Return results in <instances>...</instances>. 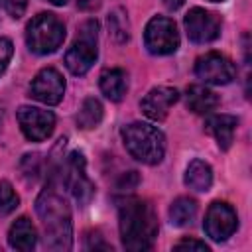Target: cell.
<instances>
[{"label": "cell", "mask_w": 252, "mask_h": 252, "mask_svg": "<svg viewBox=\"0 0 252 252\" xmlns=\"http://www.w3.org/2000/svg\"><path fill=\"white\" fill-rule=\"evenodd\" d=\"M35 213L41 220L43 240L49 250H71L73 246V219L65 195L57 189L51 175L47 185L35 199Z\"/></svg>", "instance_id": "cell-1"}, {"label": "cell", "mask_w": 252, "mask_h": 252, "mask_svg": "<svg viewBox=\"0 0 252 252\" xmlns=\"http://www.w3.org/2000/svg\"><path fill=\"white\" fill-rule=\"evenodd\" d=\"M118 228L122 246L126 250H150L159 228L154 207L144 199L124 197L118 203Z\"/></svg>", "instance_id": "cell-2"}, {"label": "cell", "mask_w": 252, "mask_h": 252, "mask_svg": "<svg viewBox=\"0 0 252 252\" xmlns=\"http://www.w3.org/2000/svg\"><path fill=\"white\" fill-rule=\"evenodd\" d=\"M122 142L128 150V154L146 163V165H156L163 159L165 154V136L161 130L148 122H132L126 124L120 132Z\"/></svg>", "instance_id": "cell-3"}, {"label": "cell", "mask_w": 252, "mask_h": 252, "mask_svg": "<svg viewBox=\"0 0 252 252\" xmlns=\"http://www.w3.org/2000/svg\"><path fill=\"white\" fill-rule=\"evenodd\" d=\"M65 39V24L51 12L33 16L26 26V43L35 55H49L61 47Z\"/></svg>", "instance_id": "cell-4"}, {"label": "cell", "mask_w": 252, "mask_h": 252, "mask_svg": "<svg viewBox=\"0 0 252 252\" xmlns=\"http://www.w3.org/2000/svg\"><path fill=\"white\" fill-rule=\"evenodd\" d=\"M96 43H98V26L94 20H87L85 24H81L77 39L65 53V67L77 77L85 75L98 57Z\"/></svg>", "instance_id": "cell-5"}, {"label": "cell", "mask_w": 252, "mask_h": 252, "mask_svg": "<svg viewBox=\"0 0 252 252\" xmlns=\"http://www.w3.org/2000/svg\"><path fill=\"white\" fill-rule=\"evenodd\" d=\"M85 165H87L85 156L81 152H71L65 158L61 169L55 171L57 175H61V183L71 191V195L75 197V201L81 207L89 205L91 199L94 197V185L89 179Z\"/></svg>", "instance_id": "cell-6"}, {"label": "cell", "mask_w": 252, "mask_h": 252, "mask_svg": "<svg viewBox=\"0 0 252 252\" xmlns=\"http://www.w3.org/2000/svg\"><path fill=\"white\" fill-rule=\"evenodd\" d=\"M144 45L152 55H169L179 47V32L171 18L154 16L144 30Z\"/></svg>", "instance_id": "cell-7"}, {"label": "cell", "mask_w": 252, "mask_h": 252, "mask_svg": "<svg viewBox=\"0 0 252 252\" xmlns=\"http://www.w3.org/2000/svg\"><path fill=\"white\" fill-rule=\"evenodd\" d=\"M203 228H205V232L211 240H215V242L226 240L238 228L236 211L224 201H213L207 209Z\"/></svg>", "instance_id": "cell-8"}, {"label": "cell", "mask_w": 252, "mask_h": 252, "mask_svg": "<svg viewBox=\"0 0 252 252\" xmlns=\"http://www.w3.org/2000/svg\"><path fill=\"white\" fill-rule=\"evenodd\" d=\"M195 75L209 85H228L236 77V67L226 55L209 51L197 59Z\"/></svg>", "instance_id": "cell-9"}, {"label": "cell", "mask_w": 252, "mask_h": 252, "mask_svg": "<svg viewBox=\"0 0 252 252\" xmlns=\"http://www.w3.org/2000/svg\"><path fill=\"white\" fill-rule=\"evenodd\" d=\"M18 124L24 136L32 142H43L53 134L55 128V114L37 106H20L16 112Z\"/></svg>", "instance_id": "cell-10"}, {"label": "cell", "mask_w": 252, "mask_h": 252, "mask_svg": "<svg viewBox=\"0 0 252 252\" xmlns=\"http://www.w3.org/2000/svg\"><path fill=\"white\" fill-rule=\"evenodd\" d=\"M183 26L193 43H209L220 35V18L205 8H191L183 20Z\"/></svg>", "instance_id": "cell-11"}, {"label": "cell", "mask_w": 252, "mask_h": 252, "mask_svg": "<svg viewBox=\"0 0 252 252\" xmlns=\"http://www.w3.org/2000/svg\"><path fill=\"white\" fill-rule=\"evenodd\" d=\"M63 94H65L63 75L57 69H53V67L41 69L33 77V81L30 85V96L39 100V102H43V104H47V106L59 104Z\"/></svg>", "instance_id": "cell-12"}, {"label": "cell", "mask_w": 252, "mask_h": 252, "mask_svg": "<svg viewBox=\"0 0 252 252\" xmlns=\"http://www.w3.org/2000/svg\"><path fill=\"white\" fill-rule=\"evenodd\" d=\"M177 98H179V91L177 89H173V87H154L140 100V108L150 120L159 122V120H163L167 116L169 108L177 102Z\"/></svg>", "instance_id": "cell-13"}, {"label": "cell", "mask_w": 252, "mask_h": 252, "mask_svg": "<svg viewBox=\"0 0 252 252\" xmlns=\"http://www.w3.org/2000/svg\"><path fill=\"white\" fill-rule=\"evenodd\" d=\"M236 124H238V118L232 114H215L207 120L205 130L211 136H215L220 150H228L232 146V140H234Z\"/></svg>", "instance_id": "cell-14"}, {"label": "cell", "mask_w": 252, "mask_h": 252, "mask_svg": "<svg viewBox=\"0 0 252 252\" xmlns=\"http://www.w3.org/2000/svg\"><path fill=\"white\" fill-rule=\"evenodd\" d=\"M98 87L102 91V94L112 100V102H120L128 91V77L124 69L112 67V69H104L98 77Z\"/></svg>", "instance_id": "cell-15"}, {"label": "cell", "mask_w": 252, "mask_h": 252, "mask_svg": "<svg viewBox=\"0 0 252 252\" xmlns=\"http://www.w3.org/2000/svg\"><path fill=\"white\" fill-rule=\"evenodd\" d=\"M35 242H37V232H35V226L32 224V220L28 217L16 219V222L8 230V244L14 250L30 252V250H33Z\"/></svg>", "instance_id": "cell-16"}, {"label": "cell", "mask_w": 252, "mask_h": 252, "mask_svg": "<svg viewBox=\"0 0 252 252\" xmlns=\"http://www.w3.org/2000/svg\"><path fill=\"white\" fill-rule=\"evenodd\" d=\"M185 104L195 114H209L219 106V96L203 85H191L185 91Z\"/></svg>", "instance_id": "cell-17"}, {"label": "cell", "mask_w": 252, "mask_h": 252, "mask_svg": "<svg viewBox=\"0 0 252 252\" xmlns=\"http://www.w3.org/2000/svg\"><path fill=\"white\" fill-rule=\"evenodd\" d=\"M183 181H185V185H187L189 189H193V191H199V193L209 191L211 185H213V169H211V165H209L207 161H203V159H193V161L187 165V169H185Z\"/></svg>", "instance_id": "cell-18"}, {"label": "cell", "mask_w": 252, "mask_h": 252, "mask_svg": "<svg viewBox=\"0 0 252 252\" xmlns=\"http://www.w3.org/2000/svg\"><path fill=\"white\" fill-rule=\"evenodd\" d=\"M102 120V104L98 98L94 96H89L83 100L77 116H75V122L79 128L83 130H91V128H96Z\"/></svg>", "instance_id": "cell-19"}, {"label": "cell", "mask_w": 252, "mask_h": 252, "mask_svg": "<svg viewBox=\"0 0 252 252\" xmlns=\"http://www.w3.org/2000/svg\"><path fill=\"white\" fill-rule=\"evenodd\" d=\"M197 215V203L189 197H177L169 207V220L173 226H187Z\"/></svg>", "instance_id": "cell-20"}, {"label": "cell", "mask_w": 252, "mask_h": 252, "mask_svg": "<svg viewBox=\"0 0 252 252\" xmlns=\"http://www.w3.org/2000/svg\"><path fill=\"white\" fill-rule=\"evenodd\" d=\"M126 10L124 8H114L108 14V33L112 35L114 41L124 43L130 37V26H128V18H126Z\"/></svg>", "instance_id": "cell-21"}, {"label": "cell", "mask_w": 252, "mask_h": 252, "mask_svg": "<svg viewBox=\"0 0 252 252\" xmlns=\"http://www.w3.org/2000/svg\"><path fill=\"white\" fill-rule=\"evenodd\" d=\"M18 205H20V197L14 191L12 183L6 181V179H2L0 181V215L2 217L10 215L12 211H16Z\"/></svg>", "instance_id": "cell-22"}, {"label": "cell", "mask_w": 252, "mask_h": 252, "mask_svg": "<svg viewBox=\"0 0 252 252\" xmlns=\"http://www.w3.org/2000/svg\"><path fill=\"white\" fill-rule=\"evenodd\" d=\"M0 4L6 10V14L10 18H14V20L22 18L26 8H28V0H0Z\"/></svg>", "instance_id": "cell-23"}, {"label": "cell", "mask_w": 252, "mask_h": 252, "mask_svg": "<svg viewBox=\"0 0 252 252\" xmlns=\"http://www.w3.org/2000/svg\"><path fill=\"white\" fill-rule=\"evenodd\" d=\"M12 55H14V43H12V39L0 37V75L6 71Z\"/></svg>", "instance_id": "cell-24"}, {"label": "cell", "mask_w": 252, "mask_h": 252, "mask_svg": "<svg viewBox=\"0 0 252 252\" xmlns=\"http://www.w3.org/2000/svg\"><path fill=\"white\" fill-rule=\"evenodd\" d=\"M173 248L175 250H183V248H195V250H209V246L205 244V242H201V240H195V238H181L179 242H175L173 244Z\"/></svg>", "instance_id": "cell-25"}, {"label": "cell", "mask_w": 252, "mask_h": 252, "mask_svg": "<svg viewBox=\"0 0 252 252\" xmlns=\"http://www.w3.org/2000/svg\"><path fill=\"white\" fill-rule=\"evenodd\" d=\"M87 248H89V250H93V248H94V250H96V248H102V250H110L112 246H110V244H106L98 232H91V234L87 236Z\"/></svg>", "instance_id": "cell-26"}, {"label": "cell", "mask_w": 252, "mask_h": 252, "mask_svg": "<svg viewBox=\"0 0 252 252\" xmlns=\"http://www.w3.org/2000/svg\"><path fill=\"white\" fill-rule=\"evenodd\" d=\"M161 2H163V6L167 10H179L185 4V0H161Z\"/></svg>", "instance_id": "cell-27"}, {"label": "cell", "mask_w": 252, "mask_h": 252, "mask_svg": "<svg viewBox=\"0 0 252 252\" xmlns=\"http://www.w3.org/2000/svg\"><path fill=\"white\" fill-rule=\"evenodd\" d=\"M77 4H79V8L89 10V8H93V6H94V0H77Z\"/></svg>", "instance_id": "cell-28"}, {"label": "cell", "mask_w": 252, "mask_h": 252, "mask_svg": "<svg viewBox=\"0 0 252 252\" xmlns=\"http://www.w3.org/2000/svg\"><path fill=\"white\" fill-rule=\"evenodd\" d=\"M47 2H51L53 6H65L67 4V0H47Z\"/></svg>", "instance_id": "cell-29"}, {"label": "cell", "mask_w": 252, "mask_h": 252, "mask_svg": "<svg viewBox=\"0 0 252 252\" xmlns=\"http://www.w3.org/2000/svg\"><path fill=\"white\" fill-rule=\"evenodd\" d=\"M0 128H2V110H0Z\"/></svg>", "instance_id": "cell-30"}, {"label": "cell", "mask_w": 252, "mask_h": 252, "mask_svg": "<svg viewBox=\"0 0 252 252\" xmlns=\"http://www.w3.org/2000/svg\"><path fill=\"white\" fill-rule=\"evenodd\" d=\"M211 2H224V0H211Z\"/></svg>", "instance_id": "cell-31"}]
</instances>
